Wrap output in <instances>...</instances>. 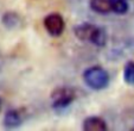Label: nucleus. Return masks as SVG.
<instances>
[{"mask_svg": "<svg viewBox=\"0 0 134 131\" xmlns=\"http://www.w3.org/2000/svg\"><path fill=\"white\" fill-rule=\"evenodd\" d=\"M44 28L49 35H51L52 37H58L63 33L65 23L59 13H50L44 18Z\"/></svg>", "mask_w": 134, "mask_h": 131, "instance_id": "obj_3", "label": "nucleus"}, {"mask_svg": "<svg viewBox=\"0 0 134 131\" xmlns=\"http://www.w3.org/2000/svg\"><path fill=\"white\" fill-rule=\"evenodd\" d=\"M89 6L94 12L101 14L111 12V0H90Z\"/></svg>", "mask_w": 134, "mask_h": 131, "instance_id": "obj_7", "label": "nucleus"}, {"mask_svg": "<svg viewBox=\"0 0 134 131\" xmlns=\"http://www.w3.org/2000/svg\"><path fill=\"white\" fill-rule=\"evenodd\" d=\"M97 26L90 23H81L74 28V33L82 42H90Z\"/></svg>", "mask_w": 134, "mask_h": 131, "instance_id": "obj_4", "label": "nucleus"}, {"mask_svg": "<svg viewBox=\"0 0 134 131\" xmlns=\"http://www.w3.org/2000/svg\"><path fill=\"white\" fill-rule=\"evenodd\" d=\"M21 124V114L18 110H10L4 117V126L6 129H15Z\"/></svg>", "mask_w": 134, "mask_h": 131, "instance_id": "obj_6", "label": "nucleus"}, {"mask_svg": "<svg viewBox=\"0 0 134 131\" xmlns=\"http://www.w3.org/2000/svg\"><path fill=\"white\" fill-rule=\"evenodd\" d=\"M93 44H95L96 47H104L107 44V33L106 30L102 28H99L97 26L95 32L93 35V38L90 41Z\"/></svg>", "mask_w": 134, "mask_h": 131, "instance_id": "obj_9", "label": "nucleus"}, {"mask_svg": "<svg viewBox=\"0 0 134 131\" xmlns=\"http://www.w3.org/2000/svg\"><path fill=\"white\" fill-rule=\"evenodd\" d=\"M76 98V92L71 87L62 86L53 89L51 93V103L53 108H63L70 105Z\"/></svg>", "mask_w": 134, "mask_h": 131, "instance_id": "obj_2", "label": "nucleus"}, {"mask_svg": "<svg viewBox=\"0 0 134 131\" xmlns=\"http://www.w3.org/2000/svg\"><path fill=\"white\" fill-rule=\"evenodd\" d=\"M129 5L127 0H111V11L116 14H125L127 13Z\"/></svg>", "mask_w": 134, "mask_h": 131, "instance_id": "obj_10", "label": "nucleus"}, {"mask_svg": "<svg viewBox=\"0 0 134 131\" xmlns=\"http://www.w3.org/2000/svg\"><path fill=\"white\" fill-rule=\"evenodd\" d=\"M4 26L7 29H14L18 28L19 23H20V16L18 13L13 12V11H8V12L4 13L3 18H1Z\"/></svg>", "mask_w": 134, "mask_h": 131, "instance_id": "obj_8", "label": "nucleus"}, {"mask_svg": "<svg viewBox=\"0 0 134 131\" xmlns=\"http://www.w3.org/2000/svg\"><path fill=\"white\" fill-rule=\"evenodd\" d=\"M83 80L88 87L95 91L106 88L109 83V75L101 67H90L83 73Z\"/></svg>", "mask_w": 134, "mask_h": 131, "instance_id": "obj_1", "label": "nucleus"}, {"mask_svg": "<svg viewBox=\"0 0 134 131\" xmlns=\"http://www.w3.org/2000/svg\"><path fill=\"white\" fill-rule=\"evenodd\" d=\"M124 80L127 85H134V61H128L125 66Z\"/></svg>", "mask_w": 134, "mask_h": 131, "instance_id": "obj_11", "label": "nucleus"}, {"mask_svg": "<svg viewBox=\"0 0 134 131\" xmlns=\"http://www.w3.org/2000/svg\"><path fill=\"white\" fill-rule=\"evenodd\" d=\"M82 128H83V130H87V131H103V130H107V123L101 117L90 116V117H87L83 120Z\"/></svg>", "mask_w": 134, "mask_h": 131, "instance_id": "obj_5", "label": "nucleus"}]
</instances>
